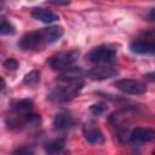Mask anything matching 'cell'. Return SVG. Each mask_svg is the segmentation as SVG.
<instances>
[{
  "mask_svg": "<svg viewBox=\"0 0 155 155\" xmlns=\"http://www.w3.org/2000/svg\"><path fill=\"white\" fill-rule=\"evenodd\" d=\"M84 75L85 71L80 67H71L62 71L47 93V99L58 104L73 101L85 86Z\"/></svg>",
  "mask_w": 155,
  "mask_h": 155,
  "instance_id": "cell-1",
  "label": "cell"
},
{
  "mask_svg": "<svg viewBox=\"0 0 155 155\" xmlns=\"http://www.w3.org/2000/svg\"><path fill=\"white\" fill-rule=\"evenodd\" d=\"M34 108V103L31 99H21L15 102L6 117H5V122L8 130H27V125H28V120L30 117V115L34 113L33 111Z\"/></svg>",
  "mask_w": 155,
  "mask_h": 155,
  "instance_id": "cell-2",
  "label": "cell"
},
{
  "mask_svg": "<svg viewBox=\"0 0 155 155\" xmlns=\"http://www.w3.org/2000/svg\"><path fill=\"white\" fill-rule=\"evenodd\" d=\"M79 50H69V51H62L56 54H53L50 58V67L56 71H64L71 67H74V63L79 58Z\"/></svg>",
  "mask_w": 155,
  "mask_h": 155,
  "instance_id": "cell-3",
  "label": "cell"
},
{
  "mask_svg": "<svg viewBox=\"0 0 155 155\" xmlns=\"http://www.w3.org/2000/svg\"><path fill=\"white\" fill-rule=\"evenodd\" d=\"M116 59V50L109 45H99L88 53V61L96 65H111Z\"/></svg>",
  "mask_w": 155,
  "mask_h": 155,
  "instance_id": "cell-4",
  "label": "cell"
},
{
  "mask_svg": "<svg viewBox=\"0 0 155 155\" xmlns=\"http://www.w3.org/2000/svg\"><path fill=\"white\" fill-rule=\"evenodd\" d=\"M130 51L136 54L143 56H155V39L143 33L142 36L136 38L130 44Z\"/></svg>",
  "mask_w": 155,
  "mask_h": 155,
  "instance_id": "cell-5",
  "label": "cell"
},
{
  "mask_svg": "<svg viewBox=\"0 0 155 155\" xmlns=\"http://www.w3.org/2000/svg\"><path fill=\"white\" fill-rule=\"evenodd\" d=\"M18 46L23 51H39V50H44L47 45L42 35V31L38 30L23 35L22 39L18 41Z\"/></svg>",
  "mask_w": 155,
  "mask_h": 155,
  "instance_id": "cell-6",
  "label": "cell"
},
{
  "mask_svg": "<svg viewBox=\"0 0 155 155\" xmlns=\"http://www.w3.org/2000/svg\"><path fill=\"white\" fill-rule=\"evenodd\" d=\"M114 86L122 93L131 94V96H140L147 91L145 84L134 79H120L115 81Z\"/></svg>",
  "mask_w": 155,
  "mask_h": 155,
  "instance_id": "cell-7",
  "label": "cell"
},
{
  "mask_svg": "<svg viewBox=\"0 0 155 155\" xmlns=\"http://www.w3.org/2000/svg\"><path fill=\"white\" fill-rule=\"evenodd\" d=\"M82 134L84 138L90 144H103L105 138L101 128L94 121H87L82 126Z\"/></svg>",
  "mask_w": 155,
  "mask_h": 155,
  "instance_id": "cell-8",
  "label": "cell"
},
{
  "mask_svg": "<svg viewBox=\"0 0 155 155\" xmlns=\"http://www.w3.org/2000/svg\"><path fill=\"white\" fill-rule=\"evenodd\" d=\"M155 139V130L151 127H134L130 134L128 140L131 144H140Z\"/></svg>",
  "mask_w": 155,
  "mask_h": 155,
  "instance_id": "cell-9",
  "label": "cell"
},
{
  "mask_svg": "<svg viewBox=\"0 0 155 155\" xmlns=\"http://www.w3.org/2000/svg\"><path fill=\"white\" fill-rule=\"evenodd\" d=\"M117 74H119L117 69L113 68L111 65H96L86 73V75L90 79L97 80V81H103V80L115 78Z\"/></svg>",
  "mask_w": 155,
  "mask_h": 155,
  "instance_id": "cell-10",
  "label": "cell"
},
{
  "mask_svg": "<svg viewBox=\"0 0 155 155\" xmlns=\"http://www.w3.org/2000/svg\"><path fill=\"white\" fill-rule=\"evenodd\" d=\"M76 121L70 111L68 110H61L54 115L53 119V126L58 131H69L75 126Z\"/></svg>",
  "mask_w": 155,
  "mask_h": 155,
  "instance_id": "cell-11",
  "label": "cell"
},
{
  "mask_svg": "<svg viewBox=\"0 0 155 155\" xmlns=\"http://www.w3.org/2000/svg\"><path fill=\"white\" fill-rule=\"evenodd\" d=\"M31 16L35 19H38L42 23H47V24L54 23L59 19L58 15H56L54 12H52L51 10L45 8V7H34L31 10Z\"/></svg>",
  "mask_w": 155,
  "mask_h": 155,
  "instance_id": "cell-12",
  "label": "cell"
},
{
  "mask_svg": "<svg viewBox=\"0 0 155 155\" xmlns=\"http://www.w3.org/2000/svg\"><path fill=\"white\" fill-rule=\"evenodd\" d=\"M41 31H42V35L45 38V41H46L47 46L57 42L58 40H61V38L64 34L63 28L59 27V25H51V27H47V28H42Z\"/></svg>",
  "mask_w": 155,
  "mask_h": 155,
  "instance_id": "cell-13",
  "label": "cell"
},
{
  "mask_svg": "<svg viewBox=\"0 0 155 155\" xmlns=\"http://www.w3.org/2000/svg\"><path fill=\"white\" fill-rule=\"evenodd\" d=\"M65 149V140L63 138H54L45 144V151L47 155H62Z\"/></svg>",
  "mask_w": 155,
  "mask_h": 155,
  "instance_id": "cell-14",
  "label": "cell"
},
{
  "mask_svg": "<svg viewBox=\"0 0 155 155\" xmlns=\"http://www.w3.org/2000/svg\"><path fill=\"white\" fill-rule=\"evenodd\" d=\"M39 81H40V73L38 70H31L23 78V84L27 86H35Z\"/></svg>",
  "mask_w": 155,
  "mask_h": 155,
  "instance_id": "cell-15",
  "label": "cell"
},
{
  "mask_svg": "<svg viewBox=\"0 0 155 155\" xmlns=\"http://www.w3.org/2000/svg\"><path fill=\"white\" fill-rule=\"evenodd\" d=\"M16 33L15 27L10 23L4 16L1 17V25H0V34L1 35H13Z\"/></svg>",
  "mask_w": 155,
  "mask_h": 155,
  "instance_id": "cell-16",
  "label": "cell"
},
{
  "mask_svg": "<svg viewBox=\"0 0 155 155\" xmlns=\"http://www.w3.org/2000/svg\"><path fill=\"white\" fill-rule=\"evenodd\" d=\"M11 155H35V149L33 145H22L16 148Z\"/></svg>",
  "mask_w": 155,
  "mask_h": 155,
  "instance_id": "cell-17",
  "label": "cell"
},
{
  "mask_svg": "<svg viewBox=\"0 0 155 155\" xmlns=\"http://www.w3.org/2000/svg\"><path fill=\"white\" fill-rule=\"evenodd\" d=\"M107 110V104L103 103V102H98V103H94L90 107V111L94 115V116H99L102 115L104 111Z\"/></svg>",
  "mask_w": 155,
  "mask_h": 155,
  "instance_id": "cell-18",
  "label": "cell"
},
{
  "mask_svg": "<svg viewBox=\"0 0 155 155\" xmlns=\"http://www.w3.org/2000/svg\"><path fill=\"white\" fill-rule=\"evenodd\" d=\"M18 65H19V63H18L15 58H7L6 61H4V67H5L7 70H11V71L16 70V69L18 68Z\"/></svg>",
  "mask_w": 155,
  "mask_h": 155,
  "instance_id": "cell-19",
  "label": "cell"
},
{
  "mask_svg": "<svg viewBox=\"0 0 155 155\" xmlns=\"http://www.w3.org/2000/svg\"><path fill=\"white\" fill-rule=\"evenodd\" d=\"M144 78L149 81H155V71H151V73H147L144 75Z\"/></svg>",
  "mask_w": 155,
  "mask_h": 155,
  "instance_id": "cell-20",
  "label": "cell"
},
{
  "mask_svg": "<svg viewBox=\"0 0 155 155\" xmlns=\"http://www.w3.org/2000/svg\"><path fill=\"white\" fill-rule=\"evenodd\" d=\"M50 4L56 5V6H62V5H69V1H50Z\"/></svg>",
  "mask_w": 155,
  "mask_h": 155,
  "instance_id": "cell-21",
  "label": "cell"
},
{
  "mask_svg": "<svg viewBox=\"0 0 155 155\" xmlns=\"http://www.w3.org/2000/svg\"><path fill=\"white\" fill-rule=\"evenodd\" d=\"M149 18H150L151 21H154V22H155V7L149 12Z\"/></svg>",
  "mask_w": 155,
  "mask_h": 155,
  "instance_id": "cell-22",
  "label": "cell"
},
{
  "mask_svg": "<svg viewBox=\"0 0 155 155\" xmlns=\"http://www.w3.org/2000/svg\"><path fill=\"white\" fill-rule=\"evenodd\" d=\"M149 36H151L153 39H155V29H153V30H149V31H145Z\"/></svg>",
  "mask_w": 155,
  "mask_h": 155,
  "instance_id": "cell-23",
  "label": "cell"
},
{
  "mask_svg": "<svg viewBox=\"0 0 155 155\" xmlns=\"http://www.w3.org/2000/svg\"><path fill=\"white\" fill-rule=\"evenodd\" d=\"M153 155H155V150H154V151H153Z\"/></svg>",
  "mask_w": 155,
  "mask_h": 155,
  "instance_id": "cell-24",
  "label": "cell"
}]
</instances>
